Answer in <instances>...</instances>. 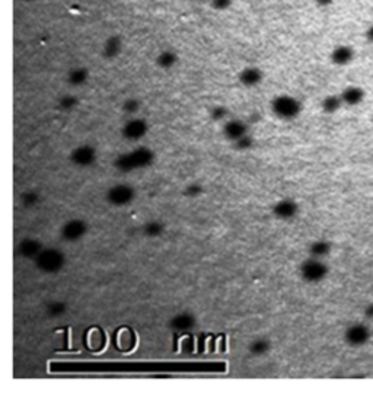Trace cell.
<instances>
[{"instance_id":"1","label":"cell","mask_w":373,"mask_h":393,"mask_svg":"<svg viewBox=\"0 0 373 393\" xmlns=\"http://www.w3.org/2000/svg\"><path fill=\"white\" fill-rule=\"evenodd\" d=\"M153 162V152L148 147H139L128 153L121 155L118 159H115V167L120 170H134L140 167H146Z\"/></svg>"},{"instance_id":"2","label":"cell","mask_w":373,"mask_h":393,"mask_svg":"<svg viewBox=\"0 0 373 393\" xmlns=\"http://www.w3.org/2000/svg\"><path fill=\"white\" fill-rule=\"evenodd\" d=\"M271 109L280 120H293L302 112L300 100L290 95H279L273 99Z\"/></svg>"},{"instance_id":"3","label":"cell","mask_w":373,"mask_h":393,"mask_svg":"<svg viewBox=\"0 0 373 393\" xmlns=\"http://www.w3.org/2000/svg\"><path fill=\"white\" fill-rule=\"evenodd\" d=\"M35 262L44 272H57L64 263V255L59 249H42L37 255Z\"/></svg>"},{"instance_id":"4","label":"cell","mask_w":373,"mask_h":393,"mask_svg":"<svg viewBox=\"0 0 373 393\" xmlns=\"http://www.w3.org/2000/svg\"><path fill=\"white\" fill-rule=\"evenodd\" d=\"M300 274L302 277L309 281V283H318L321 280H324L328 274V268L324 262L319 258H309L308 261H305L300 266Z\"/></svg>"},{"instance_id":"5","label":"cell","mask_w":373,"mask_h":393,"mask_svg":"<svg viewBox=\"0 0 373 393\" xmlns=\"http://www.w3.org/2000/svg\"><path fill=\"white\" fill-rule=\"evenodd\" d=\"M148 123L142 118H130L123 127V137L130 141H137L148 134Z\"/></svg>"},{"instance_id":"6","label":"cell","mask_w":373,"mask_h":393,"mask_svg":"<svg viewBox=\"0 0 373 393\" xmlns=\"http://www.w3.org/2000/svg\"><path fill=\"white\" fill-rule=\"evenodd\" d=\"M347 344L353 345V347H360V345H365L369 338H371V330L369 328L363 324H356V325H351L345 330V335H344Z\"/></svg>"},{"instance_id":"7","label":"cell","mask_w":373,"mask_h":393,"mask_svg":"<svg viewBox=\"0 0 373 393\" xmlns=\"http://www.w3.org/2000/svg\"><path fill=\"white\" fill-rule=\"evenodd\" d=\"M133 198H134V190L127 184L114 185L108 191V196H107V199L112 205H125V204L131 202Z\"/></svg>"},{"instance_id":"8","label":"cell","mask_w":373,"mask_h":393,"mask_svg":"<svg viewBox=\"0 0 373 393\" xmlns=\"http://www.w3.org/2000/svg\"><path fill=\"white\" fill-rule=\"evenodd\" d=\"M70 161L77 166H91L96 162V150L88 144L79 146L72 152Z\"/></svg>"},{"instance_id":"9","label":"cell","mask_w":373,"mask_h":393,"mask_svg":"<svg viewBox=\"0 0 373 393\" xmlns=\"http://www.w3.org/2000/svg\"><path fill=\"white\" fill-rule=\"evenodd\" d=\"M223 134L227 140L235 143L236 140L242 138L244 135L249 134L248 127L241 120H227L223 126Z\"/></svg>"},{"instance_id":"10","label":"cell","mask_w":373,"mask_h":393,"mask_svg":"<svg viewBox=\"0 0 373 393\" xmlns=\"http://www.w3.org/2000/svg\"><path fill=\"white\" fill-rule=\"evenodd\" d=\"M85 233H86V223L83 220H70L64 225L62 230V236L69 242L79 240L80 237L85 236Z\"/></svg>"},{"instance_id":"11","label":"cell","mask_w":373,"mask_h":393,"mask_svg":"<svg viewBox=\"0 0 373 393\" xmlns=\"http://www.w3.org/2000/svg\"><path fill=\"white\" fill-rule=\"evenodd\" d=\"M273 211H274L276 217H279L281 220H289V219H293L298 214L299 207H298V204L293 199H281L280 202L276 204Z\"/></svg>"},{"instance_id":"12","label":"cell","mask_w":373,"mask_h":393,"mask_svg":"<svg viewBox=\"0 0 373 393\" xmlns=\"http://www.w3.org/2000/svg\"><path fill=\"white\" fill-rule=\"evenodd\" d=\"M262 71L258 67H245L241 73H239V82L247 86V88H254L258 86L262 82Z\"/></svg>"},{"instance_id":"13","label":"cell","mask_w":373,"mask_h":393,"mask_svg":"<svg viewBox=\"0 0 373 393\" xmlns=\"http://www.w3.org/2000/svg\"><path fill=\"white\" fill-rule=\"evenodd\" d=\"M121 50H123L121 38L117 36V35H112V36H110V38L105 39V42L102 45V56L107 57L108 60H112L117 56H120Z\"/></svg>"},{"instance_id":"14","label":"cell","mask_w":373,"mask_h":393,"mask_svg":"<svg viewBox=\"0 0 373 393\" xmlns=\"http://www.w3.org/2000/svg\"><path fill=\"white\" fill-rule=\"evenodd\" d=\"M353 50L348 45H338L331 53V62L338 66H344L353 60Z\"/></svg>"},{"instance_id":"15","label":"cell","mask_w":373,"mask_h":393,"mask_svg":"<svg viewBox=\"0 0 373 393\" xmlns=\"http://www.w3.org/2000/svg\"><path fill=\"white\" fill-rule=\"evenodd\" d=\"M340 97H341L342 99V103L353 106V105H357V103H360V102L363 100V98H365V92H363L360 88L350 86V88H347V89L342 91V94Z\"/></svg>"},{"instance_id":"16","label":"cell","mask_w":373,"mask_h":393,"mask_svg":"<svg viewBox=\"0 0 373 393\" xmlns=\"http://www.w3.org/2000/svg\"><path fill=\"white\" fill-rule=\"evenodd\" d=\"M89 77V73L85 67H76V68H72L67 74V80L70 85L73 86H80L83 83H86Z\"/></svg>"},{"instance_id":"17","label":"cell","mask_w":373,"mask_h":393,"mask_svg":"<svg viewBox=\"0 0 373 393\" xmlns=\"http://www.w3.org/2000/svg\"><path fill=\"white\" fill-rule=\"evenodd\" d=\"M41 245L37 240H25L21 243L19 246V252L25 257V258H37V255L41 252Z\"/></svg>"},{"instance_id":"18","label":"cell","mask_w":373,"mask_h":393,"mask_svg":"<svg viewBox=\"0 0 373 393\" xmlns=\"http://www.w3.org/2000/svg\"><path fill=\"white\" fill-rule=\"evenodd\" d=\"M177 62H178V56L174 51H171V50L162 51L157 56V59H156V63L160 68H171V67L177 65Z\"/></svg>"},{"instance_id":"19","label":"cell","mask_w":373,"mask_h":393,"mask_svg":"<svg viewBox=\"0 0 373 393\" xmlns=\"http://www.w3.org/2000/svg\"><path fill=\"white\" fill-rule=\"evenodd\" d=\"M331 251V245L328 242H324V240H319V242H315L312 243L311 246V255L313 258H322L325 255H328Z\"/></svg>"},{"instance_id":"20","label":"cell","mask_w":373,"mask_h":393,"mask_svg":"<svg viewBox=\"0 0 373 393\" xmlns=\"http://www.w3.org/2000/svg\"><path fill=\"white\" fill-rule=\"evenodd\" d=\"M342 105V99L341 97H336V95H330L327 98L322 100V109L325 112H336L337 109H340V106Z\"/></svg>"},{"instance_id":"21","label":"cell","mask_w":373,"mask_h":393,"mask_svg":"<svg viewBox=\"0 0 373 393\" xmlns=\"http://www.w3.org/2000/svg\"><path fill=\"white\" fill-rule=\"evenodd\" d=\"M192 324H194V319L188 313H183L174 319V328H177V329H188V328L192 327Z\"/></svg>"},{"instance_id":"22","label":"cell","mask_w":373,"mask_h":393,"mask_svg":"<svg viewBox=\"0 0 373 393\" xmlns=\"http://www.w3.org/2000/svg\"><path fill=\"white\" fill-rule=\"evenodd\" d=\"M268 348H270V342H268V341H265V339H258V341H255V342L251 345V353L260 356V354L267 353Z\"/></svg>"},{"instance_id":"23","label":"cell","mask_w":373,"mask_h":393,"mask_svg":"<svg viewBox=\"0 0 373 393\" xmlns=\"http://www.w3.org/2000/svg\"><path fill=\"white\" fill-rule=\"evenodd\" d=\"M123 109H124L128 115H134V114H137V111L140 109V103H139V100H136V99H128V100H125L124 102Z\"/></svg>"},{"instance_id":"24","label":"cell","mask_w":373,"mask_h":393,"mask_svg":"<svg viewBox=\"0 0 373 393\" xmlns=\"http://www.w3.org/2000/svg\"><path fill=\"white\" fill-rule=\"evenodd\" d=\"M210 115H212V118H213L215 121H223V120H226V117H227V109H226L224 106L219 105V106H215V108L212 109Z\"/></svg>"},{"instance_id":"25","label":"cell","mask_w":373,"mask_h":393,"mask_svg":"<svg viewBox=\"0 0 373 393\" xmlns=\"http://www.w3.org/2000/svg\"><path fill=\"white\" fill-rule=\"evenodd\" d=\"M233 144H235V147L239 149V150H248L249 147H252V137H251L249 134H247V135H244L242 138L236 140Z\"/></svg>"},{"instance_id":"26","label":"cell","mask_w":373,"mask_h":393,"mask_svg":"<svg viewBox=\"0 0 373 393\" xmlns=\"http://www.w3.org/2000/svg\"><path fill=\"white\" fill-rule=\"evenodd\" d=\"M210 3H212L213 9L223 12V10H227L232 6L233 0H210Z\"/></svg>"},{"instance_id":"27","label":"cell","mask_w":373,"mask_h":393,"mask_svg":"<svg viewBox=\"0 0 373 393\" xmlns=\"http://www.w3.org/2000/svg\"><path fill=\"white\" fill-rule=\"evenodd\" d=\"M60 108H63V109H72V108H75L76 105H77V99L75 98V97H72V95H67V97H63L62 99H60Z\"/></svg>"},{"instance_id":"28","label":"cell","mask_w":373,"mask_h":393,"mask_svg":"<svg viewBox=\"0 0 373 393\" xmlns=\"http://www.w3.org/2000/svg\"><path fill=\"white\" fill-rule=\"evenodd\" d=\"M160 229H162V226H160V225H157V223H152V225H149V226H148V234H159Z\"/></svg>"},{"instance_id":"29","label":"cell","mask_w":373,"mask_h":393,"mask_svg":"<svg viewBox=\"0 0 373 393\" xmlns=\"http://www.w3.org/2000/svg\"><path fill=\"white\" fill-rule=\"evenodd\" d=\"M365 315H366L368 318L373 319V303H371V304L365 309Z\"/></svg>"},{"instance_id":"30","label":"cell","mask_w":373,"mask_h":393,"mask_svg":"<svg viewBox=\"0 0 373 393\" xmlns=\"http://www.w3.org/2000/svg\"><path fill=\"white\" fill-rule=\"evenodd\" d=\"M315 3L321 7H325V6H330L333 3V0H315Z\"/></svg>"},{"instance_id":"31","label":"cell","mask_w":373,"mask_h":393,"mask_svg":"<svg viewBox=\"0 0 373 393\" xmlns=\"http://www.w3.org/2000/svg\"><path fill=\"white\" fill-rule=\"evenodd\" d=\"M62 310H63V307H60L59 304H54V306L51 307V313H53V315H57V313H62Z\"/></svg>"},{"instance_id":"32","label":"cell","mask_w":373,"mask_h":393,"mask_svg":"<svg viewBox=\"0 0 373 393\" xmlns=\"http://www.w3.org/2000/svg\"><path fill=\"white\" fill-rule=\"evenodd\" d=\"M366 38L369 39V41H372L373 42V25L366 31Z\"/></svg>"},{"instance_id":"33","label":"cell","mask_w":373,"mask_h":393,"mask_svg":"<svg viewBox=\"0 0 373 393\" xmlns=\"http://www.w3.org/2000/svg\"><path fill=\"white\" fill-rule=\"evenodd\" d=\"M22 1H35V0H22Z\"/></svg>"}]
</instances>
